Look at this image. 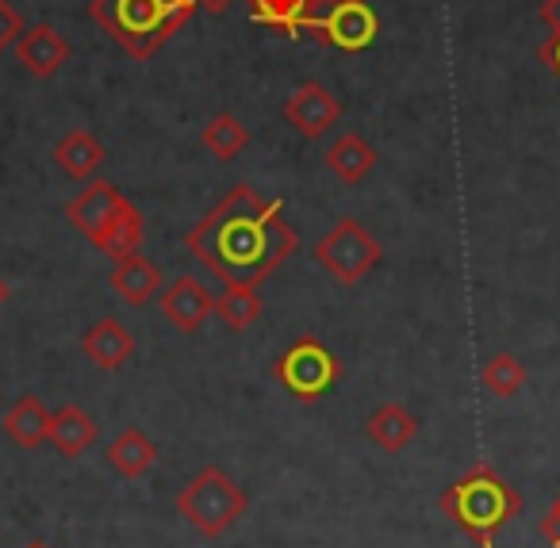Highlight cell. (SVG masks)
Returning a JSON list of instances; mask_svg holds the SVG:
<instances>
[{
    "label": "cell",
    "mask_w": 560,
    "mask_h": 548,
    "mask_svg": "<svg viewBox=\"0 0 560 548\" xmlns=\"http://www.w3.org/2000/svg\"><path fill=\"white\" fill-rule=\"evenodd\" d=\"M442 510L465 537H472L480 548H491V540L518 517L522 499L495 468L476 464L442 494Z\"/></svg>",
    "instance_id": "3957f363"
},
{
    "label": "cell",
    "mask_w": 560,
    "mask_h": 548,
    "mask_svg": "<svg viewBox=\"0 0 560 548\" xmlns=\"http://www.w3.org/2000/svg\"><path fill=\"white\" fill-rule=\"evenodd\" d=\"M246 510H249V494L219 468L196 471L177 494V514L200 537H223L226 529H234L242 522Z\"/></svg>",
    "instance_id": "277c9868"
},
{
    "label": "cell",
    "mask_w": 560,
    "mask_h": 548,
    "mask_svg": "<svg viewBox=\"0 0 560 548\" xmlns=\"http://www.w3.org/2000/svg\"><path fill=\"white\" fill-rule=\"evenodd\" d=\"M365 433L384 453H404V448L419 438V418L407 407H399V403H384V407H376L373 415H369Z\"/></svg>",
    "instance_id": "9a60e30c"
},
{
    "label": "cell",
    "mask_w": 560,
    "mask_h": 548,
    "mask_svg": "<svg viewBox=\"0 0 560 548\" xmlns=\"http://www.w3.org/2000/svg\"><path fill=\"white\" fill-rule=\"evenodd\" d=\"M112 292L124 303H131V307H147L162 292V269L142 254L124 257V261L112 265Z\"/></svg>",
    "instance_id": "5bb4252c"
},
{
    "label": "cell",
    "mask_w": 560,
    "mask_h": 548,
    "mask_svg": "<svg viewBox=\"0 0 560 548\" xmlns=\"http://www.w3.org/2000/svg\"><path fill=\"white\" fill-rule=\"evenodd\" d=\"M185 246L223 284L257 288L296 254L300 234L284 223V203L238 185L185 234Z\"/></svg>",
    "instance_id": "6da1fadb"
},
{
    "label": "cell",
    "mask_w": 560,
    "mask_h": 548,
    "mask_svg": "<svg viewBox=\"0 0 560 548\" xmlns=\"http://www.w3.org/2000/svg\"><path fill=\"white\" fill-rule=\"evenodd\" d=\"M4 433H9L20 448L47 445V433H50L47 403L35 399V395H20V399L9 407V415H4Z\"/></svg>",
    "instance_id": "ac0fdd59"
},
{
    "label": "cell",
    "mask_w": 560,
    "mask_h": 548,
    "mask_svg": "<svg viewBox=\"0 0 560 548\" xmlns=\"http://www.w3.org/2000/svg\"><path fill=\"white\" fill-rule=\"evenodd\" d=\"M272 372H277V380L289 387L296 399L312 403V399L327 395L330 387L338 384V376H342V364H338V357L330 353L319 338H296L289 349H284V353L277 357Z\"/></svg>",
    "instance_id": "52a82bcc"
},
{
    "label": "cell",
    "mask_w": 560,
    "mask_h": 548,
    "mask_svg": "<svg viewBox=\"0 0 560 548\" xmlns=\"http://www.w3.org/2000/svg\"><path fill=\"white\" fill-rule=\"evenodd\" d=\"M203 9L208 12H223V9H231V0H200Z\"/></svg>",
    "instance_id": "f1b7e54d"
},
{
    "label": "cell",
    "mask_w": 560,
    "mask_h": 548,
    "mask_svg": "<svg viewBox=\"0 0 560 548\" xmlns=\"http://www.w3.org/2000/svg\"><path fill=\"white\" fill-rule=\"evenodd\" d=\"M304 32H312L323 47L358 55V50H369L376 43L381 20L369 9V0H315Z\"/></svg>",
    "instance_id": "5b68a950"
},
{
    "label": "cell",
    "mask_w": 560,
    "mask_h": 548,
    "mask_svg": "<svg viewBox=\"0 0 560 548\" xmlns=\"http://www.w3.org/2000/svg\"><path fill=\"white\" fill-rule=\"evenodd\" d=\"M384 249L358 219L335 223L319 242H315V261L338 280V284H361L369 272L381 265Z\"/></svg>",
    "instance_id": "8992f818"
},
{
    "label": "cell",
    "mask_w": 560,
    "mask_h": 548,
    "mask_svg": "<svg viewBox=\"0 0 560 548\" xmlns=\"http://www.w3.org/2000/svg\"><path fill=\"white\" fill-rule=\"evenodd\" d=\"M81 349H85L89 364H96V369H104V372H116V369H124L127 357L135 353V334L127 330L119 318H101V323H93L85 330Z\"/></svg>",
    "instance_id": "7c38bea8"
},
{
    "label": "cell",
    "mask_w": 560,
    "mask_h": 548,
    "mask_svg": "<svg viewBox=\"0 0 560 548\" xmlns=\"http://www.w3.org/2000/svg\"><path fill=\"white\" fill-rule=\"evenodd\" d=\"M200 0H89V16L135 62L154 58L192 20Z\"/></svg>",
    "instance_id": "7a4b0ae2"
},
{
    "label": "cell",
    "mask_w": 560,
    "mask_h": 548,
    "mask_svg": "<svg viewBox=\"0 0 560 548\" xmlns=\"http://www.w3.org/2000/svg\"><path fill=\"white\" fill-rule=\"evenodd\" d=\"M24 548H50L47 540H32V545H24Z\"/></svg>",
    "instance_id": "4dcf8cb0"
},
{
    "label": "cell",
    "mask_w": 560,
    "mask_h": 548,
    "mask_svg": "<svg viewBox=\"0 0 560 548\" xmlns=\"http://www.w3.org/2000/svg\"><path fill=\"white\" fill-rule=\"evenodd\" d=\"M104 147H101V139H93L89 131H70V135H62V139L55 142V165L66 173V177H73V180H85V177H93L96 170H101V162H104Z\"/></svg>",
    "instance_id": "d6986e66"
},
{
    "label": "cell",
    "mask_w": 560,
    "mask_h": 548,
    "mask_svg": "<svg viewBox=\"0 0 560 548\" xmlns=\"http://www.w3.org/2000/svg\"><path fill=\"white\" fill-rule=\"evenodd\" d=\"M162 315L177 326L180 334H200L203 323L215 315V295L192 277H177L162 292Z\"/></svg>",
    "instance_id": "9c48e42d"
},
{
    "label": "cell",
    "mask_w": 560,
    "mask_h": 548,
    "mask_svg": "<svg viewBox=\"0 0 560 548\" xmlns=\"http://www.w3.org/2000/svg\"><path fill=\"white\" fill-rule=\"evenodd\" d=\"M284 119H289L304 139L315 142L342 119V104H338V96L330 93L327 85L312 81V85H300L296 93L284 101Z\"/></svg>",
    "instance_id": "ba28073f"
},
{
    "label": "cell",
    "mask_w": 560,
    "mask_h": 548,
    "mask_svg": "<svg viewBox=\"0 0 560 548\" xmlns=\"http://www.w3.org/2000/svg\"><path fill=\"white\" fill-rule=\"evenodd\" d=\"M537 58H541L545 70H549L552 78H560V32H552L549 39L537 47Z\"/></svg>",
    "instance_id": "4316f807"
},
{
    "label": "cell",
    "mask_w": 560,
    "mask_h": 548,
    "mask_svg": "<svg viewBox=\"0 0 560 548\" xmlns=\"http://www.w3.org/2000/svg\"><path fill=\"white\" fill-rule=\"evenodd\" d=\"M9 295H12V288H9V280L0 277V307H4V303H9Z\"/></svg>",
    "instance_id": "f546056e"
},
{
    "label": "cell",
    "mask_w": 560,
    "mask_h": 548,
    "mask_svg": "<svg viewBox=\"0 0 560 548\" xmlns=\"http://www.w3.org/2000/svg\"><path fill=\"white\" fill-rule=\"evenodd\" d=\"M480 384H483V392H491L495 399H514V395L526 387V364L514 353H495L483 361Z\"/></svg>",
    "instance_id": "603a6c76"
},
{
    "label": "cell",
    "mask_w": 560,
    "mask_h": 548,
    "mask_svg": "<svg viewBox=\"0 0 560 548\" xmlns=\"http://www.w3.org/2000/svg\"><path fill=\"white\" fill-rule=\"evenodd\" d=\"M20 35H24V16L12 9V0H0V55L16 47Z\"/></svg>",
    "instance_id": "d4e9b609"
},
{
    "label": "cell",
    "mask_w": 560,
    "mask_h": 548,
    "mask_svg": "<svg viewBox=\"0 0 560 548\" xmlns=\"http://www.w3.org/2000/svg\"><path fill=\"white\" fill-rule=\"evenodd\" d=\"M104 460L112 464V471H116L119 479H142L158 464V445L147 438V433L131 425V430H124V433L112 438Z\"/></svg>",
    "instance_id": "e0dca14e"
},
{
    "label": "cell",
    "mask_w": 560,
    "mask_h": 548,
    "mask_svg": "<svg viewBox=\"0 0 560 548\" xmlns=\"http://www.w3.org/2000/svg\"><path fill=\"white\" fill-rule=\"evenodd\" d=\"M215 315L223 318L231 330H246V326H254L257 318L265 315V303H261V295H257V288L226 284V292L215 300Z\"/></svg>",
    "instance_id": "cb8c5ba5"
},
{
    "label": "cell",
    "mask_w": 560,
    "mask_h": 548,
    "mask_svg": "<svg viewBox=\"0 0 560 548\" xmlns=\"http://www.w3.org/2000/svg\"><path fill=\"white\" fill-rule=\"evenodd\" d=\"M96 433H101V430H96V422L78 407V403H66V407L50 410L47 441L55 445L58 456H66V460H78V456H85L89 448H93Z\"/></svg>",
    "instance_id": "4fadbf2b"
},
{
    "label": "cell",
    "mask_w": 560,
    "mask_h": 548,
    "mask_svg": "<svg viewBox=\"0 0 560 548\" xmlns=\"http://www.w3.org/2000/svg\"><path fill=\"white\" fill-rule=\"evenodd\" d=\"M312 4L315 0H249V20L272 27V32L300 35L307 24Z\"/></svg>",
    "instance_id": "7402d4cb"
},
{
    "label": "cell",
    "mask_w": 560,
    "mask_h": 548,
    "mask_svg": "<svg viewBox=\"0 0 560 548\" xmlns=\"http://www.w3.org/2000/svg\"><path fill=\"white\" fill-rule=\"evenodd\" d=\"M142 238H147V223H142V211L131 200H124V208L104 223V231L93 238V246L101 254H108L112 261H124V257L139 254Z\"/></svg>",
    "instance_id": "2e32d148"
},
{
    "label": "cell",
    "mask_w": 560,
    "mask_h": 548,
    "mask_svg": "<svg viewBox=\"0 0 560 548\" xmlns=\"http://www.w3.org/2000/svg\"><path fill=\"white\" fill-rule=\"evenodd\" d=\"M16 58L32 78L47 81L70 62V43L50 24H35V27H24V35L16 39Z\"/></svg>",
    "instance_id": "30bf717a"
},
{
    "label": "cell",
    "mask_w": 560,
    "mask_h": 548,
    "mask_svg": "<svg viewBox=\"0 0 560 548\" xmlns=\"http://www.w3.org/2000/svg\"><path fill=\"white\" fill-rule=\"evenodd\" d=\"M541 537H545V545H549V548H560V494L549 502V510H545Z\"/></svg>",
    "instance_id": "484cf974"
},
{
    "label": "cell",
    "mask_w": 560,
    "mask_h": 548,
    "mask_svg": "<svg viewBox=\"0 0 560 548\" xmlns=\"http://www.w3.org/2000/svg\"><path fill=\"white\" fill-rule=\"evenodd\" d=\"M124 200H127V196H119L116 185H108V180H96V185H89L85 193H78L70 203H66V215H70V223L78 226L89 242H93L96 234L104 231V223H108V219L124 208Z\"/></svg>",
    "instance_id": "8fae6325"
},
{
    "label": "cell",
    "mask_w": 560,
    "mask_h": 548,
    "mask_svg": "<svg viewBox=\"0 0 560 548\" xmlns=\"http://www.w3.org/2000/svg\"><path fill=\"white\" fill-rule=\"evenodd\" d=\"M376 165V150L369 147L361 135H342L327 147V170L335 173L342 185H358L373 173Z\"/></svg>",
    "instance_id": "ffe728a7"
},
{
    "label": "cell",
    "mask_w": 560,
    "mask_h": 548,
    "mask_svg": "<svg viewBox=\"0 0 560 548\" xmlns=\"http://www.w3.org/2000/svg\"><path fill=\"white\" fill-rule=\"evenodd\" d=\"M200 142L215 162H234V158L249 147V135H246V127L238 124V116L219 112V116H211L208 124H203Z\"/></svg>",
    "instance_id": "44dd1931"
},
{
    "label": "cell",
    "mask_w": 560,
    "mask_h": 548,
    "mask_svg": "<svg viewBox=\"0 0 560 548\" xmlns=\"http://www.w3.org/2000/svg\"><path fill=\"white\" fill-rule=\"evenodd\" d=\"M541 24L549 27V32H560V0H541Z\"/></svg>",
    "instance_id": "83f0119b"
}]
</instances>
